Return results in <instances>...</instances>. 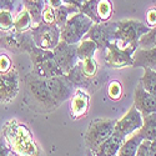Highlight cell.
Masks as SVG:
<instances>
[{
	"label": "cell",
	"instance_id": "obj_28",
	"mask_svg": "<svg viewBox=\"0 0 156 156\" xmlns=\"http://www.w3.org/2000/svg\"><path fill=\"white\" fill-rule=\"evenodd\" d=\"M156 46V27L151 28L139 40V49H152Z\"/></svg>",
	"mask_w": 156,
	"mask_h": 156
},
{
	"label": "cell",
	"instance_id": "obj_37",
	"mask_svg": "<svg viewBox=\"0 0 156 156\" xmlns=\"http://www.w3.org/2000/svg\"><path fill=\"white\" fill-rule=\"evenodd\" d=\"M44 3L49 6H51V8H54V9H56V8H59L64 4L62 0H44Z\"/></svg>",
	"mask_w": 156,
	"mask_h": 156
},
{
	"label": "cell",
	"instance_id": "obj_32",
	"mask_svg": "<svg viewBox=\"0 0 156 156\" xmlns=\"http://www.w3.org/2000/svg\"><path fill=\"white\" fill-rule=\"evenodd\" d=\"M150 142L149 140H142L135 156H150Z\"/></svg>",
	"mask_w": 156,
	"mask_h": 156
},
{
	"label": "cell",
	"instance_id": "obj_33",
	"mask_svg": "<svg viewBox=\"0 0 156 156\" xmlns=\"http://www.w3.org/2000/svg\"><path fill=\"white\" fill-rule=\"evenodd\" d=\"M12 68L11 65V59L6 55V54H2L0 55V73L8 71Z\"/></svg>",
	"mask_w": 156,
	"mask_h": 156
},
{
	"label": "cell",
	"instance_id": "obj_27",
	"mask_svg": "<svg viewBox=\"0 0 156 156\" xmlns=\"http://www.w3.org/2000/svg\"><path fill=\"white\" fill-rule=\"evenodd\" d=\"M96 5H98V0H86L85 3L80 5L79 11L85 14L93 23H100L96 12Z\"/></svg>",
	"mask_w": 156,
	"mask_h": 156
},
{
	"label": "cell",
	"instance_id": "obj_40",
	"mask_svg": "<svg viewBox=\"0 0 156 156\" xmlns=\"http://www.w3.org/2000/svg\"><path fill=\"white\" fill-rule=\"evenodd\" d=\"M75 2H76L77 4H80V5H81L83 3H85V2H86V0H75Z\"/></svg>",
	"mask_w": 156,
	"mask_h": 156
},
{
	"label": "cell",
	"instance_id": "obj_42",
	"mask_svg": "<svg viewBox=\"0 0 156 156\" xmlns=\"http://www.w3.org/2000/svg\"><path fill=\"white\" fill-rule=\"evenodd\" d=\"M0 36H2V34H0Z\"/></svg>",
	"mask_w": 156,
	"mask_h": 156
},
{
	"label": "cell",
	"instance_id": "obj_36",
	"mask_svg": "<svg viewBox=\"0 0 156 156\" xmlns=\"http://www.w3.org/2000/svg\"><path fill=\"white\" fill-rule=\"evenodd\" d=\"M10 147L6 145V141L3 135H0V156H9Z\"/></svg>",
	"mask_w": 156,
	"mask_h": 156
},
{
	"label": "cell",
	"instance_id": "obj_6",
	"mask_svg": "<svg viewBox=\"0 0 156 156\" xmlns=\"http://www.w3.org/2000/svg\"><path fill=\"white\" fill-rule=\"evenodd\" d=\"M115 124L116 120L114 119H94L90 122L85 134V144L90 152L112 135Z\"/></svg>",
	"mask_w": 156,
	"mask_h": 156
},
{
	"label": "cell",
	"instance_id": "obj_5",
	"mask_svg": "<svg viewBox=\"0 0 156 156\" xmlns=\"http://www.w3.org/2000/svg\"><path fill=\"white\" fill-rule=\"evenodd\" d=\"M34 44L43 50H54L60 43V28L56 24L39 23L29 30Z\"/></svg>",
	"mask_w": 156,
	"mask_h": 156
},
{
	"label": "cell",
	"instance_id": "obj_21",
	"mask_svg": "<svg viewBox=\"0 0 156 156\" xmlns=\"http://www.w3.org/2000/svg\"><path fill=\"white\" fill-rule=\"evenodd\" d=\"M21 4L24 9L29 11V14L33 20V25H36L41 23V14L44 9V0H39V2H31V0H21Z\"/></svg>",
	"mask_w": 156,
	"mask_h": 156
},
{
	"label": "cell",
	"instance_id": "obj_11",
	"mask_svg": "<svg viewBox=\"0 0 156 156\" xmlns=\"http://www.w3.org/2000/svg\"><path fill=\"white\" fill-rule=\"evenodd\" d=\"M76 49H77V44L76 45L68 44L60 40V43L53 50L54 59L64 75H66L77 64V61H79L77 54H76Z\"/></svg>",
	"mask_w": 156,
	"mask_h": 156
},
{
	"label": "cell",
	"instance_id": "obj_16",
	"mask_svg": "<svg viewBox=\"0 0 156 156\" xmlns=\"http://www.w3.org/2000/svg\"><path fill=\"white\" fill-rule=\"evenodd\" d=\"M135 68H150L156 69V46L152 49H136L133 55Z\"/></svg>",
	"mask_w": 156,
	"mask_h": 156
},
{
	"label": "cell",
	"instance_id": "obj_34",
	"mask_svg": "<svg viewBox=\"0 0 156 156\" xmlns=\"http://www.w3.org/2000/svg\"><path fill=\"white\" fill-rule=\"evenodd\" d=\"M15 9V0H0V11H12Z\"/></svg>",
	"mask_w": 156,
	"mask_h": 156
},
{
	"label": "cell",
	"instance_id": "obj_26",
	"mask_svg": "<svg viewBox=\"0 0 156 156\" xmlns=\"http://www.w3.org/2000/svg\"><path fill=\"white\" fill-rule=\"evenodd\" d=\"M77 65H79V68H80L81 73L84 74V76H86L90 80H94V77L98 73V64L94 58L84 60V61H77Z\"/></svg>",
	"mask_w": 156,
	"mask_h": 156
},
{
	"label": "cell",
	"instance_id": "obj_19",
	"mask_svg": "<svg viewBox=\"0 0 156 156\" xmlns=\"http://www.w3.org/2000/svg\"><path fill=\"white\" fill-rule=\"evenodd\" d=\"M137 133L144 140H156V112L142 116V126L137 130Z\"/></svg>",
	"mask_w": 156,
	"mask_h": 156
},
{
	"label": "cell",
	"instance_id": "obj_20",
	"mask_svg": "<svg viewBox=\"0 0 156 156\" xmlns=\"http://www.w3.org/2000/svg\"><path fill=\"white\" fill-rule=\"evenodd\" d=\"M96 50H98L96 44L93 40H90V39L84 37L83 40L77 44V49H76L77 59H79V61L91 59V58H94Z\"/></svg>",
	"mask_w": 156,
	"mask_h": 156
},
{
	"label": "cell",
	"instance_id": "obj_15",
	"mask_svg": "<svg viewBox=\"0 0 156 156\" xmlns=\"http://www.w3.org/2000/svg\"><path fill=\"white\" fill-rule=\"evenodd\" d=\"M124 140L125 139L121 137L120 135L112 133L110 137H108L105 141H102L94 151H91V155L93 156H116Z\"/></svg>",
	"mask_w": 156,
	"mask_h": 156
},
{
	"label": "cell",
	"instance_id": "obj_9",
	"mask_svg": "<svg viewBox=\"0 0 156 156\" xmlns=\"http://www.w3.org/2000/svg\"><path fill=\"white\" fill-rule=\"evenodd\" d=\"M35 46L30 31L16 33L10 31L0 36V48L9 50L11 53H27L29 54L30 50Z\"/></svg>",
	"mask_w": 156,
	"mask_h": 156
},
{
	"label": "cell",
	"instance_id": "obj_17",
	"mask_svg": "<svg viewBox=\"0 0 156 156\" xmlns=\"http://www.w3.org/2000/svg\"><path fill=\"white\" fill-rule=\"evenodd\" d=\"M89 108V96L86 93H84L83 90H77L74 94L71 105H70V114L74 119L81 118L87 111Z\"/></svg>",
	"mask_w": 156,
	"mask_h": 156
},
{
	"label": "cell",
	"instance_id": "obj_39",
	"mask_svg": "<svg viewBox=\"0 0 156 156\" xmlns=\"http://www.w3.org/2000/svg\"><path fill=\"white\" fill-rule=\"evenodd\" d=\"M64 4H68V5H73V6H76V8H80V4H77L75 0H62Z\"/></svg>",
	"mask_w": 156,
	"mask_h": 156
},
{
	"label": "cell",
	"instance_id": "obj_35",
	"mask_svg": "<svg viewBox=\"0 0 156 156\" xmlns=\"http://www.w3.org/2000/svg\"><path fill=\"white\" fill-rule=\"evenodd\" d=\"M146 21L149 27H156V8H151L146 12Z\"/></svg>",
	"mask_w": 156,
	"mask_h": 156
},
{
	"label": "cell",
	"instance_id": "obj_14",
	"mask_svg": "<svg viewBox=\"0 0 156 156\" xmlns=\"http://www.w3.org/2000/svg\"><path fill=\"white\" fill-rule=\"evenodd\" d=\"M134 106L142 116L156 112V96L147 93L140 83L136 85L134 91Z\"/></svg>",
	"mask_w": 156,
	"mask_h": 156
},
{
	"label": "cell",
	"instance_id": "obj_3",
	"mask_svg": "<svg viewBox=\"0 0 156 156\" xmlns=\"http://www.w3.org/2000/svg\"><path fill=\"white\" fill-rule=\"evenodd\" d=\"M25 89H27V94L31 98V100L36 102L41 109L53 110L56 108L55 102L53 101V98L50 95L46 77L36 76L33 73L27 75V77H25Z\"/></svg>",
	"mask_w": 156,
	"mask_h": 156
},
{
	"label": "cell",
	"instance_id": "obj_13",
	"mask_svg": "<svg viewBox=\"0 0 156 156\" xmlns=\"http://www.w3.org/2000/svg\"><path fill=\"white\" fill-rule=\"evenodd\" d=\"M141 126H142V115L133 105L120 120H116L114 133L126 139L127 136H130L131 134L136 133L137 130H140Z\"/></svg>",
	"mask_w": 156,
	"mask_h": 156
},
{
	"label": "cell",
	"instance_id": "obj_25",
	"mask_svg": "<svg viewBox=\"0 0 156 156\" xmlns=\"http://www.w3.org/2000/svg\"><path fill=\"white\" fill-rule=\"evenodd\" d=\"M96 12H98V18L100 23L104 21H109L112 16V4L110 0H98V5H96Z\"/></svg>",
	"mask_w": 156,
	"mask_h": 156
},
{
	"label": "cell",
	"instance_id": "obj_18",
	"mask_svg": "<svg viewBox=\"0 0 156 156\" xmlns=\"http://www.w3.org/2000/svg\"><path fill=\"white\" fill-rule=\"evenodd\" d=\"M142 140L144 139L141 137V135L137 131L131 134L130 136H127L121 144L116 156H135V154H136L140 144L142 142Z\"/></svg>",
	"mask_w": 156,
	"mask_h": 156
},
{
	"label": "cell",
	"instance_id": "obj_2",
	"mask_svg": "<svg viewBox=\"0 0 156 156\" xmlns=\"http://www.w3.org/2000/svg\"><path fill=\"white\" fill-rule=\"evenodd\" d=\"M93 24L94 23L83 12H74L71 16H69L64 27L60 29L61 40L68 44H79L87 34Z\"/></svg>",
	"mask_w": 156,
	"mask_h": 156
},
{
	"label": "cell",
	"instance_id": "obj_24",
	"mask_svg": "<svg viewBox=\"0 0 156 156\" xmlns=\"http://www.w3.org/2000/svg\"><path fill=\"white\" fill-rule=\"evenodd\" d=\"M140 84L144 86L147 93L156 96V69L145 68L144 75L140 79Z\"/></svg>",
	"mask_w": 156,
	"mask_h": 156
},
{
	"label": "cell",
	"instance_id": "obj_23",
	"mask_svg": "<svg viewBox=\"0 0 156 156\" xmlns=\"http://www.w3.org/2000/svg\"><path fill=\"white\" fill-rule=\"evenodd\" d=\"M79 11V8L73 6V5H68V4H62L61 6L55 9V24L61 29L65 23L68 21L69 16H71L74 12Z\"/></svg>",
	"mask_w": 156,
	"mask_h": 156
},
{
	"label": "cell",
	"instance_id": "obj_31",
	"mask_svg": "<svg viewBox=\"0 0 156 156\" xmlns=\"http://www.w3.org/2000/svg\"><path fill=\"white\" fill-rule=\"evenodd\" d=\"M121 93H122V87H121V84L120 83L112 81L109 85V96L112 100H118L121 96Z\"/></svg>",
	"mask_w": 156,
	"mask_h": 156
},
{
	"label": "cell",
	"instance_id": "obj_4",
	"mask_svg": "<svg viewBox=\"0 0 156 156\" xmlns=\"http://www.w3.org/2000/svg\"><path fill=\"white\" fill-rule=\"evenodd\" d=\"M150 29L151 28L149 25H145L139 20L126 19L116 21V41L122 48L127 45H133L137 48L140 37L146 34Z\"/></svg>",
	"mask_w": 156,
	"mask_h": 156
},
{
	"label": "cell",
	"instance_id": "obj_30",
	"mask_svg": "<svg viewBox=\"0 0 156 156\" xmlns=\"http://www.w3.org/2000/svg\"><path fill=\"white\" fill-rule=\"evenodd\" d=\"M41 21L46 23V24H55V9L44 4L43 14H41Z\"/></svg>",
	"mask_w": 156,
	"mask_h": 156
},
{
	"label": "cell",
	"instance_id": "obj_41",
	"mask_svg": "<svg viewBox=\"0 0 156 156\" xmlns=\"http://www.w3.org/2000/svg\"><path fill=\"white\" fill-rule=\"evenodd\" d=\"M31 2H39V0H31Z\"/></svg>",
	"mask_w": 156,
	"mask_h": 156
},
{
	"label": "cell",
	"instance_id": "obj_29",
	"mask_svg": "<svg viewBox=\"0 0 156 156\" xmlns=\"http://www.w3.org/2000/svg\"><path fill=\"white\" fill-rule=\"evenodd\" d=\"M14 29V16L11 11H0V31L10 33Z\"/></svg>",
	"mask_w": 156,
	"mask_h": 156
},
{
	"label": "cell",
	"instance_id": "obj_7",
	"mask_svg": "<svg viewBox=\"0 0 156 156\" xmlns=\"http://www.w3.org/2000/svg\"><path fill=\"white\" fill-rule=\"evenodd\" d=\"M137 48L133 45H127L125 48L120 46L118 41H112L109 44L106 48V56H105V62L108 66L120 69L125 66H133L134 62V53Z\"/></svg>",
	"mask_w": 156,
	"mask_h": 156
},
{
	"label": "cell",
	"instance_id": "obj_12",
	"mask_svg": "<svg viewBox=\"0 0 156 156\" xmlns=\"http://www.w3.org/2000/svg\"><path fill=\"white\" fill-rule=\"evenodd\" d=\"M48 86L50 95L53 98V101L55 102L56 108L60 106L62 102H65L70 96L74 94L75 86L69 81L66 75H59V76H53L48 77Z\"/></svg>",
	"mask_w": 156,
	"mask_h": 156
},
{
	"label": "cell",
	"instance_id": "obj_1",
	"mask_svg": "<svg viewBox=\"0 0 156 156\" xmlns=\"http://www.w3.org/2000/svg\"><path fill=\"white\" fill-rule=\"evenodd\" d=\"M33 64V74L40 77H53L64 75L54 59L53 50H43L36 45L28 54Z\"/></svg>",
	"mask_w": 156,
	"mask_h": 156
},
{
	"label": "cell",
	"instance_id": "obj_38",
	"mask_svg": "<svg viewBox=\"0 0 156 156\" xmlns=\"http://www.w3.org/2000/svg\"><path fill=\"white\" fill-rule=\"evenodd\" d=\"M150 156H156V140L150 142Z\"/></svg>",
	"mask_w": 156,
	"mask_h": 156
},
{
	"label": "cell",
	"instance_id": "obj_8",
	"mask_svg": "<svg viewBox=\"0 0 156 156\" xmlns=\"http://www.w3.org/2000/svg\"><path fill=\"white\" fill-rule=\"evenodd\" d=\"M84 37L93 40L101 51H106L109 44L116 40V21L94 23Z\"/></svg>",
	"mask_w": 156,
	"mask_h": 156
},
{
	"label": "cell",
	"instance_id": "obj_10",
	"mask_svg": "<svg viewBox=\"0 0 156 156\" xmlns=\"http://www.w3.org/2000/svg\"><path fill=\"white\" fill-rule=\"evenodd\" d=\"M20 90L19 73L15 68L0 73V104L11 102Z\"/></svg>",
	"mask_w": 156,
	"mask_h": 156
},
{
	"label": "cell",
	"instance_id": "obj_22",
	"mask_svg": "<svg viewBox=\"0 0 156 156\" xmlns=\"http://www.w3.org/2000/svg\"><path fill=\"white\" fill-rule=\"evenodd\" d=\"M33 28V20L27 9H24L21 12H19L18 16L14 19V29L12 31L16 33H25L29 31Z\"/></svg>",
	"mask_w": 156,
	"mask_h": 156
}]
</instances>
